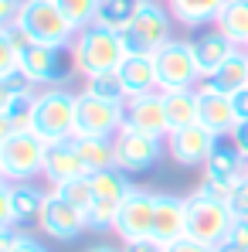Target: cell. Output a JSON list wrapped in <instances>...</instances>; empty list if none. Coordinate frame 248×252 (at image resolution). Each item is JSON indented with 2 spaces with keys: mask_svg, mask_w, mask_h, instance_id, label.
Listing matches in <instances>:
<instances>
[{
  "mask_svg": "<svg viewBox=\"0 0 248 252\" xmlns=\"http://www.w3.org/2000/svg\"><path fill=\"white\" fill-rule=\"evenodd\" d=\"M72 55H75V68L79 75H95V72H116L123 65V58L129 55L126 38L119 31H106L99 24L85 28L75 34L72 41Z\"/></svg>",
  "mask_w": 248,
  "mask_h": 252,
  "instance_id": "obj_1",
  "label": "cell"
},
{
  "mask_svg": "<svg viewBox=\"0 0 248 252\" xmlns=\"http://www.w3.org/2000/svg\"><path fill=\"white\" fill-rule=\"evenodd\" d=\"M79 123V95L61 89V85H48L38 92V106H34V133L48 143H61L75 136Z\"/></svg>",
  "mask_w": 248,
  "mask_h": 252,
  "instance_id": "obj_2",
  "label": "cell"
},
{
  "mask_svg": "<svg viewBox=\"0 0 248 252\" xmlns=\"http://www.w3.org/2000/svg\"><path fill=\"white\" fill-rule=\"evenodd\" d=\"M44 160H48V140H41L34 129L0 136V177L34 181L44 174Z\"/></svg>",
  "mask_w": 248,
  "mask_h": 252,
  "instance_id": "obj_3",
  "label": "cell"
},
{
  "mask_svg": "<svg viewBox=\"0 0 248 252\" xmlns=\"http://www.w3.org/2000/svg\"><path fill=\"white\" fill-rule=\"evenodd\" d=\"M17 21L31 31V38L41 44H55V48H72L79 28L68 21V14L61 10L58 0H24Z\"/></svg>",
  "mask_w": 248,
  "mask_h": 252,
  "instance_id": "obj_4",
  "label": "cell"
},
{
  "mask_svg": "<svg viewBox=\"0 0 248 252\" xmlns=\"http://www.w3.org/2000/svg\"><path fill=\"white\" fill-rule=\"evenodd\" d=\"M157 62V82L160 92H173V89H197L204 82V72H201V62H197V51L191 41H170L153 55Z\"/></svg>",
  "mask_w": 248,
  "mask_h": 252,
  "instance_id": "obj_5",
  "label": "cell"
},
{
  "mask_svg": "<svg viewBox=\"0 0 248 252\" xmlns=\"http://www.w3.org/2000/svg\"><path fill=\"white\" fill-rule=\"evenodd\" d=\"M170 7L160 0H143L139 14L133 17V24L123 31L126 48L129 51H139V55H157L166 41H170Z\"/></svg>",
  "mask_w": 248,
  "mask_h": 252,
  "instance_id": "obj_6",
  "label": "cell"
},
{
  "mask_svg": "<svg viewBox=\"0 0 248 252\" xmlns=\"http://www.w3.org/2000/svg\"><path fill=\"white\" fill-rule=\"evenodd\" d=\"M21 68H24V75L34 85H44V89L48 85H61L72 75H79L72 48H55V44H41V41H34L21 55Z\"/></svg>",
  "mask_w": 248,
  "mask_h": 252,
  "instance_id": "obj_7",
  "label": "cell"
},
{
  "mask_svg": "<svg viewBox=\"0 0 248 252\" xmlns=\"http://www.w3.org/2000/svg\"><path fill=\"white\" fill-rule=\"evenodd\" d=\"M235 225V211L228 201H211V198H187V235L201 239L207 246H218Z\"/></svg>",
  "mask_w": 248,
  "mask_h": 252,
  "instance_id": "obj_8",
  "label": "cell"
},
{
  "mask_svg": "<svg viewBox=\"0 0 248 252\" xmlns=\"http://www.w3.org/2000/svg\"><path fill=\"white\" fill-rule=\"evenodd\" d=\"M116 167L126 174H143V170L157 167V160L164 157L166 140L164 136H150V133H139V129H129L123 126L116 133Z\"/></svg>",
  "mask_w": 248,
  "mask_h": 252,
  "instance_id": "obj_9",
  "label": "cell"
},
{
  "mask_svg": "<svg viewBox=\"0 0 248 252\" xmlns=\"http://www.w3.org/2000/svg\"><path fill=\"white\" fill-rule=\"evenodd\" d=\"M123 126H126V102L95 99V95H79L75 136H106V140H116V133H119Z\"/></svg>",
  "mask_w": 248,
  "mask_h": 252,
  "instance_id": "obj_10",
  "label": "cell"
},
{
  "mask_svg": "<svg viewBox=\"0 0 248 252\" xmlns=\"http://www.w3.org/2000/svg\"><path fill=\"white\" fill-rule=\"evenodd\" d=\"M153 215H157V194L146 188H136L119 201V218H116V235L123 242H139L153 235Z\"/></svg>",
  "mask_w": 248,
  "mask_h": 252,
  "instance_id": "obj_11",
  "label": "cell"
},
{
  "mask_svg": "<svg viewBox=\"0 0 248 252\" xmlns=\"http://www.w3.org/2000/svg\"><path fill=\"white\" fill-rule=\"evenodd\" d=\"M218 143H221V136L214 129H207L204 123H191L184 129H173L166 136V154L180 167H204Z\"/></svg>",
  "mask_w": 248,
  "mask_h": 252,
  "instance_id": "obj_12",
  "label": "cell"
},
{
  "mask_svg": "<svg viewBox=\"0 0 248 252\" xmlns=\"http://www.w3.org/2000/svg\"><path fill=\"white\" fill-rule=\"evenodd\" d=\"M38 228L48 239H55V242H75L88 228V218H85L82 208H75L72 201H65L58 191H48V201H44V208H41Z\"/></svg>",
  "mask_w": 248,
  "mask_h": 252,
  "instance_id": "obj_13",
  "label": "cell"
},
{
  "mask_svg": "<svg viewBox=\"0 0 248 252\" xmlns=\"http://www.w3.org/2000/svg\"><path fill=\"white\" fill-rule=\"evenodd\" d=\"M126 126L150 133V136H170V120H166V99L164 92H150V95H136L126 99Z\"/></svg>",
  "mask_w": 248,
  "mask_h": 252,
  "instance_id": "obj_14",
  "label": "cell"
},
{
  "mask_svg": "<svg viewBox=\"0 0 248 252\" xmlns=\"http://www.w3.org/2000/svg\"><path fill=\"white\" fill-rule=\"evenodd\" d=\"M197 99H201L197 120H201L207 129H214L218 136H228V133L235 129V123H238V113H235L231 95H224V92H218L214 85L201 82L197 85Z\"/></svg>",
  "mask_w": 248,
  "mask_h": 252,
  "instance_id": "obj_15",
  "label": "cell"
},
{
  "mask_svg": "<svg viewBox=\"0 0 248 252\" xmlns=\"http://www.w3.org/2000/svg\"><path fill=\"white\" fill-rule=\"evenodd\" d=\"M88 167H85L82 154H79V143L75 136L72 140H61V143H48V160H44V181L55 188L61 181H72V177H85Z\"/></svg>",
  "mask_w": 248,
  "mask_h": 252,
  "instance_id": "obj_16",
  "label": "cell"
},
{
  "mask_svg": "<svg viewBox=\"0 0 248 252\" xmlns=\"http://www.w3.org/2000/svg\"><path fill=\"white\" fill-rule=\"evenodd\" d=\"M187 235V198L177 194H157V215H153V239L173 246Z\"/></svg>",
  "mask_w": 248,
  "mask_h": 252,
  "instance_id": "obj_17",
  "label": "cell"
},
{
  "mask_svg": "<svg viewBox=\"0 0 248 252\" xmlns=\"http://www.w3.org/2000/svg\"><path fill=\"white\" fill-rule=\"evenodd\" d=\"M116 72H119V79H123L126 99H136V95L160 92V82H157V62H153V55L129 51V55L123 58V65H119Z\"/></svg>",
  "mask_w": 248,
  "mask_h": 252,
  "instance_id": "obj_18",
  "label": "cell"
},
{
  "mask_svg": "<svg viewBox=\"0 0 248 252\" xmlns=\"http://www.w3.org/2000/svg\"><path fill=\"white\" fill-rule=\"evenodd\" d=\"M34 106L38 92H21V95H3L0 99V136L3 133H28L34 129Z\"/></svg>",
  "mask_w": 248,
  "mask_h": 252,
  "instance_id": "obj_19",
  "label": "cell"
},
{
  "mask_svg": "<svg viewBox=\"0 0 248 252\" xmlns=\"http://www.w3.org/2000/svg\"><path fill=\"white\" fill-rule=\"evenodd\" d=\"M228 0H166L170 14L177 24L184 28H204V24H218L221 10Z\"/></svg>",
  "mask_w": 248,
  "mask_h": 252,
  "instance_id": "obj_20",
  "label": "cell"
},
{
  "mask_svg": "<svg viewBox=\"0 0 248 252\" xmlns=\"http://www.w3.org/2000/svg\"><path fill=\"white\" fill-rule=\"evenodd\" d=\"M245 157L235 143H218L214 154L207 157L204 164V177H218V181H228V184H242L245 181Z\"/></svg>",
  "mask_w": 248,
  "mask_h": 252,
  "instance_id": "obj_21",
  "label": "cell"
},
{
  "mask_svg": "<svg viewBox=\"0 0 248 252\" xmlns=\"http://www.w3.org/2000/svg\"><path fill=\"white\" fill-rule=\"evenodd\" d=\"M194 51H197V62H201L204 79H211V75L238 51V44L231 41V38H224L221 31H211V34H204V38L194 41Z\"/></svg>",
  "mask_w": 248,
  "mask_h": 252,
  "instance_id": "obj_22",
  "label": "cell"
},
{
  "mask_svg": "<svg viewBox=\"0 0 248 252\" xmlns=\"http://www.w3.org/2000/svg\"><path fill=\"white\" fill-rule=\"evenodd\" d=\"M204 82L214 85V89L224 92V95H235V92L248 89V48H238L211 79H204Z\"/></svg>",
  "mask_w": 248,
  "mask_h": 252,
  "instance_id": "obj_23",
  "label": "cell"
},
{
  "mask_svg": "<svg viewBox=\"0 0 248 252\" xmlns=\"http://www.w3.org/2000/svg\"><path fill=\"white\" fill-rule=\"evenodd\" d=\"M48 201V191L38 188L34 181H14V221L17 225H38L41 208Z\"/></svg>",
  "mask_w": 248,
  "mask_h": 252,
  "instance_id": "obj_24",
  "label": "cell"
},
{
  "mask_svg": "<svg viewBox=\"0 0 248 252\" xmlns=\"http://www.w3.org/2000/svg\"><path fill=\"white\" fill-rule=\"evenodd\" d=\"M166 99V120H170V133L173 129H184L191 123H201L197 113H201V99H197V89H173L164 92Z\"/></svg>",
  "mask_w": 248,
  "mask_h": 252,
  "instance_id": "obj_25",
  "label": "cell"
},
{
  "mask_svg": "<svg viewBox=\"0 0 248 252\" xmlns=\"http://www.w3.org/2000/svg\"><path fill=\"white\" fill-rule=\"evenodd\" d=\"M139 7H143V0H102L99 14H95V24L106 28V31H119L123 34L133 24V17L139 14Z\"/></svg>",
  "mask_w": 248,
  "mask_h": 252,
  "instance_id": "obj_26",
  "label": "cell"
},
{
  "mask_svg": "<svg viewBox=\"0 0 248 252\" xmlns=\"http://www.w3.org/2000/svg\"><path fill=\"white\" fill-rule=\"evenodd\" d=\"M75 143H79V154H82L88 174L116 167V143L112 140H106V136H75Z\"/></svg>",
  "mask_w": 248,
  "mask_h": 252,
  "instance_id": "obj_27",
  "label": "cell"
},
{
  "mask_svg": "<svg viewBox=\"0 0 248 252\" xmlns=\"http://www.w3.org/2000/svg\"><path fill=\"white\" fill-rule=\"evenodd\" d=\"M218 31L224 38H231L238 48H245L248 44V0H228L224 3V10L218 17Z\"/></svg>",
  "mask_w": 248,
  "mask_h": 252,
  "instance_id": "obj_28",
  "label": "cell"
},
{
  "mask_svg": "<svg viewBox=\"0 0 248 252\" xmlns=\"http://www.w3.org/2000/svg\"><path fill=\"white\" fill-rule=\"evenodd\" d=\"M92 188H95V201H123L126 194L133 191L129 174L119 167H106L92 174Z\"/></svg>",
  "mask_w": 248,
  "mask_h": 252,
  "instance_id": "obj_29",
  "label": "cell"
},
{
  "mask_svg": "<svg viewBox=\"0 0 248 252\" xmlns=\"http://www.w3.org/2000/svg\"><path fill=\"white\" fill-rule=\"evenodd\" d=\"M82 95H95V99H116L126 102V89L119 72H95V75H85L82 79Z\"/></svg>",
  "mask_w": 248,
  "mask_h": 252,
  "instance_id": "obj_30",
  "label": "cell"
},
{
  "mask_svg": "<svg viewBox=\"0 0 248 252\" xmlns=\"http://www.w3.org/2000/svg\"><path fill=\"white\" fill-rule=\"evenodd\" d=\"M51 191H58L65 201H72L75 208L88 211L95 205V188H92V174H85V177H72V181H61V184H55Z\"/></svg>",
  "mask_w": 248,
  "mask_h": 252,
  "instance_id": "obj_31",
  "label": "cell"
},
{
  "mask_svg": "<svg viewBox=\"0 0 248 252\" xmlns=\"http://www.w3.org/2000/svg\"><path fill=\"white\" fill-rule=\"evenodd\" d=\"M58 3H61V10L68 14V21H72L79 31H85V28L95 24V14H99V3H102V0H58Z\"/></svg>",
  "mask_w": 248,
  "mask_h": 252,
  "instance_id": "obj_32",
  "label": "cell"
},
{
  "mask_svg": "<svg viewBox=\"0 0 248 252\" xmlns=\"http://www.w3.org/2000/svg\"><path fill=\"white\" fill-rule=\"evenodd\" d=\"M85 218H88V228L112 232L116 228V218H119V201H95L92 208L85 211Z\"/></svg>",
  "mask_w": 248,
  "mask_h": 252,
  "instance_id": "obj_33",
  "label": "cell"
},
{
  "mask_svg": "<svg viewBox=\"0 0 248 252\" xmlns=\"http://www.w3.org/2000/svg\"><path fill=\"white\" fill-rule=\"evenodd\" d=\"M0 44H7V48H14L17 55H24L34 38H31V31L21 24V21H7V24H0Z\"/></svg>",
  "mask_w": 248,
  "mask_h": 252,
  "instance_id": "obj_34",
  "label": "cell"
},
{
  "mask_svg": "<svg viewBox=\"0 0 248 252\" xmlns=\"http://www.w3.org/2000/svg\"><path fill=\"white\" fill-rule=\"evenodd\" d=\"M214 252H248V218H235L231 232L214 246Z\"/></svg>",
  "mask_w": 248,
  "mask_h": 252,
  "instance_id": "obj_35",
  "label": "cell"
},
{
  "mask_svg": "<svg viewBox=\"0 0 248 252\" xmlns=\"http://www.w3.org/2000/svg\"><path fill=\"white\" fill-rule=\"evenodd\" d=\"M34 82L24 75V68L17 65V68H7V72H0V99L3 95H21V92H31Z\"/></svg>",
  "mask_w": 248,
  "mask_h": 252,
  "instance_id": "obj_36",
  "label": "cell"
},
{
  "mask_svg": "<svg viewBox=\"0 0 248 252\" xmlns=\"http://www.w3.org/2000/svg\"><path fill=\"white\" fill-rule=\"evenodd\" d=\"M194 194H197V198H211V201H231V194H235V184H228V181H218V177H204V181L194 188Z\"/></svg>",
  "mask_w": 248,
  "mask_h": 252,
  "instance_id": "obj_37",
  "label": "cell"
},
{
  "mask_svg": "<svg viewBox=\"0 0 248 252\" xmlns=\"http://www.w3.org/2000/svg\"><path fill=\"white\" fill-rule=\"evenodd\" d=\"M231 211H235V218H248V177L242 184H235V194H231Z\"/></svg>",
  "mask_w": 248,
  "mask_h": 252,
  "instance_id": "obj_38",
  "label": "cell"
},
{
  "mask_svg": "<svg viewBox=\"0 0 248 252\" xmlns=\"http://www.w3.org/2000/svg\"><path fill=\"white\" fill-rule=\"evenodd\" d=\"M166 252H214V246H207V242L194 239V235H184V239H177L173 246H166Z\"/></svg>",
  "mask_w": 248,
  "mask_h": 252,
  "instance_id": "obj_39",
  "label": "cell"
},
{
  "mask_svg": "<svg viewBox=\"0 0 248 252\" xmlns=\"http://www.w3.org/2000/svg\"><path fill=\"white\" fill-rule=\"evenodd\" d=\"M3 252H48V246H44L41 239H34V235L21 232V235H17V242H14L10 249H3Z\"/></svg>",
  "mask_w": 248,
  "mask_h": 252,
  "instance_id": "obj_40",
  "label": "cell"
},
{
  "mask_svg": "<svg viewBox=\"0 0 248 252\" xmlns=\"http://www.w3.org/2000/svg\"><path fill=\"white\" fill-rule=\"evenodd\" d=\"M228 140L242 150V157L248 160V120H238V123H235V129L228 133Z\"/></svg>",
  "mask_w": 248,
  "mask_h": 252,
  "instance_id": "obj_41",
  "label": "cell"
},
{
  "mask_svg": "<svg viewBox=\"0 0 248 252\" xmlns=\"http://www.w3.org/2000/svg\"><path fill=\"white\" fill-rule=\"evenodd\" d=\"M123 252H166V246L160 242V239H139V242H126V249Z\"/></svg>",
  "mask_w": 248,
  "mask_h": 252,
  "instance_id": "obj_42",
  "label": "cell"
},
{
  "mask_svg": "<svg viewBox=\"0 0 248 252\" xmlns=\"http://www.w3.org/2000/svg\"><path fill=\"white\" fill-rule=\"evenodd\" d=\"M21 3H24V0H0V24H7V21H17V14H21Z\"/></svg>",
  "mask_w": 248,
  "mask_h": 252,
  "instance_id": "obj_43",
  "label": "cell"
},
{
  "mask_svg": "<svg viewBox=\"0 0 248 252\" xmlns=\"http://www.w3.org/2000/svg\"><path fill=\"white\" fill-rule=\"evenodd\" d=\"M231 102H235V113H238V120H248V89L235 92V95H231Z\"/></svg>",
  "mask_w": 248,
  "mask_h": 252,
  "instance_id": "obj_44",
  "label": "cell"
},
{
  "mask_svg": "<svg viewBox=\"0 0 248 252\" xmlns=\"http://www.w3.org/2000/svg\"><path fill=\"white\" fill-rule=\"evenodd\" d=\"M88 252H123V249H116V246H92Z\"/></svg>",
  "mask_w": 248,
  "mask_h": 252,
  "instance_id": "obj_45",
  "label": "cell"
},
{
  "mask_svg": "<svg viewBox=\"0 0 248 252\" xmlns=\"http://www.w3.org/2000/svg\"><path fill=\"white\" fill-rule=\"evenodd\" d=\"M245 177H248V164H245Z\"/></svg>",
  "mask_w": 248,
  "mask_h": 252,
  "instance_id": "obj_46",
  "label": "cell"
},
{
  "mask_svg": "<svg viewBox=\"0 0 248 252\" xmlns=\"http://www.w3.org/2000/svg\"><path fill=\"white\" fill-rule=\"evenodd\" d=\"M245 48H248V44H245Z\"/></svg>",
  "mask_w": 248,
  "mask_h": 252,
  "instance_id": "obj_47",
  "label": "cell"
}]
</instances>
